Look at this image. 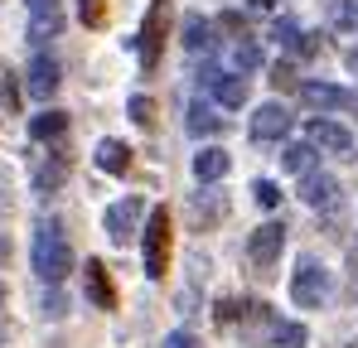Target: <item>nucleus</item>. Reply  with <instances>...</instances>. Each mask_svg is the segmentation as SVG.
I'll return each mask as SVG.
<instances>
[{"label":"nucleus","mask_w":358,"mask_h":348,"mask_svg":"<svg viewBox=\"0 0 358 348\" xmlns=\"http://www.w3.org/2000/svg\"><path fill=\"white\" fill-rule=\"evenodd\" d=\"M281 252H286V223H262V228L247 237V261H252L262 276L276 271Z\"/></svg>","instance_id":"39448f33"},{"label":"nucleus","mask_w":358,"mask_h":348,"mask_svg":"<svg viewBox=\"0 0 358 348\" xmlns=\"http://www.w3.org/2000/svg\"><path fill=\"white\" fill-rule=\"evenodd\" d=\"M271 39H276L281 49H300V44H305V29H300L291 15H281V20L271 24Z\"/></svg>","instance_id":"393cba45"},{"label":"nucleus","mask_w":358,"mask_h":348,"mask_svg":"<svg viewBox=\"0 0 358 348\" xmlns=\"http://www.w3.org/2000/svg\"><path fill=\"white\" fill-rule=\"evenodd\" d=\"M10 344V319H5V314H0V348Z\"/></svg>","instance_id":"c9c22d12"},{"label":"nucleus","mask_w":358,"mask_h":348,"mask_svg":"<svg viewBox=\"0 0 358 348\" xmlns=\"http://www.w3.org/2000/svg\"><path fill=\"white\" fill-rule=\"evenodd\" d=\"M228 170H233V155L218 150V145H203V150L194 155V179H199V184H218Z\"/></svg>","instance_id":"dca6fc26"},{"label":"nucleus","mask_w":358,"mask_h":348,"mask_svg":"<svg viewBox=\"0 0 358 348\" xmlns=\"http://www.w3.org/2000/svg\"><path fill=\"white\" fill-rule=\"evenodd\" d=\"M281 170H291V174H310L315 170V145H310V140H305V145H286V150H281Z\"/></svg>","instance_id":"4be33fe9"},{"label":"nucleus","mask_w":358,"mask_h":348,"mask_svg":"<svg viewBox=\"0 0 358 348\" xmlns=\"http://www.w3.org/2000/svg\"><path fill=\"white\" fill-rule=\"evenodd\" d=\"M0 305H5V286H0Z\"/></svg>","instance_id":"a19ab883"},{"label":"nucleus","mask_w":358,"mask_h":348,"mask_svg":"<svg viewBox=\"0 0 358 348\" xmlns=\"http://www.w3.org/2000/svg\"><path fill=\"white\" fill-rule=\"evenodd\" d=\"M310 145L324 150V155H349L354 150V136H349V126H339L329 116H315L310 121Z\"/></svg>","instance_id":"6e6552de"},{"label":"nucleus","mask_w":358,"mask_h":348,"mask_svg":"<svg viewBox=\"0 0 358 348\" xmlns=\"http://www.w3.org/2000/svg\"><path fill=\"white\" fill-rule=\"evenodd\" d=\"M291 82H296V73H291V63H276V68H271V87L281 92V87H291Z\"/></svg>","instance_id":"2f4dec72"},{"label":"nucleus","mask_w":358,"mask_h":348,"mask_svg":"<svg viewBox=\"0 0 358 348\" xmlns=\"http://www.w3.org/2000/svg\"><path fill=\"white\" fill-rule=\"evenodd\" d=\"M5 261H10V237L0 232V266H5Z\"/></svg>","instance_id":"f704fd0d"},{"label":"nucleus","mask_w":358,"mask_h":348,"mask_svg":"<svg viewBox=\"0 0 358 348\" xmlns=\"http://www.w3.org/2000/svg\"><path fill=\"white\" fill-rule=\"evenodd\" d=\"M349 348H358V344H349Z\"/></svg>","instance_id":"79ce46f5"},{"label":"nucleus","mask_w":358,"mask_h":348,"mask_svg":"<svg viewBox=\"0 0 358 348\" xmlns=\"http://www.w3.org/2000/svg\"><path fill=\"white\" fill-rule=\"evenodd\" d=\"M184 49L189 54H208L213 49V24L194 10V15H184Z\"/></svg>","instance_id":"aec40b11"},{"label":"nucleus","mask_w":358,"mask_h":348,"mask_svg":"<svg viewBox=\"0 0 358 348\" xmlns=\"http://www.w3.org/2000/svg\"><path fill=\"white\" fill-rule=\"evenodd\" d=\"M228 63H233V73H252V68H262V49H257L252 39H238L233 54H228Z\"/></svg>","instance_id":"b1692460"},{"label":"nucleus","mask_w":358,"mask_h":348,"mask_svg":"<svg viewBox=\"0 0 358 348\" xmlns=\"http://www.w3.org/2000/svg\"><path fill=\"white\" fill-rule=\"evenodd\" d=\"M334 24L339 29H358V0H334Z\"/></svg>","instance_id":"c85d7f7f"},{"label":"nucleus","mask_w":358,"mask_h":348,"mask_svg":"<svg viewBox=\"0 0 358 348\" xmlns=\"http://www.w3.org/2000/svg\"><path fill=\"white\" fill-rule=\"evenodd\" d=\"M247 131H252V140H281V136L291 131V112H286V102H266V107H257Z\"/></svg>","instance_id":"9d476101"},{"label":"nucleus","mask_w":358,"mask_h":348,"mask_svg":"<svg viewBox=\"0 0 358 348\" xmlns=\"http://www.w3.org/2000/svg\"><path fill=\"white\" fill-rule=\"evenodd\" d=\"M291 300H296L300 310H324V300H329V271L315 256H300V266L291 271Z\"/></svg>","instance_id":"7ed1b4c3"},{"label":"nucleus","mask_w":358,"mask_h":348,"mask_svg":"<svg viewBox=\"0 0 358 348\" xmlns=\"http://www.w3.org/2000/svg\"><path fill=\"white\" fill-rule=\"evenodd\" d=\"M305 344H310V334H305V324H296V319H281L271 329V348H305Z\"/></svg>","instance_id":"5701e85b"},{"label":"nucleus","mask_w":358,"mask_h":348,"mask_svg":"<svg viewBox=\"0 0 358 348\" xmlns=\"http://www.w3.org/2000/svg\"><path fill=\"white\" fill-rule=\"evenodd\" d=\"M59 63L49 54H34V63H29V73H24V87H29V97H39V102H49L54 92H59Z\"/></svg>","instance_id":"ddd939ff"},{"label":"nucleus","mask_w":358,"mask_h":348,"mask_svg":"<svg viewBox=\"0 0 358 348\" xmlns=\"http://www.w3.org/2000/svg\"><path fill=\"white\" fill-rule=\"evenodd\" d=\"M349 107H354V112H358V92H354V97H349Z\"/></svg>","instance_id":"58836bf2"},{"label":"nucleus","mask_w":358,"mask_h":348,"mask_svg":"<svg viewBox=\"0 0 358 348\" xmlns=\"http://www.w3.org/2000/svg\"><path fill=\"white\" fill-rule=\"evenodd\" d=\"M141 213H145V203L136 198V194H126V198H117L107 213H102V228H107V242H117V247H126L131 237H136V228H141Z\"/></svg>","instance_id":"0eeeda50"},{"label":"nucleus","mask_w":358,"mask_h":348,"mask_svg":"<svg viewBox=\"0 0 358 348\" xmlns=\"http://www.w3.org/2000/svg\"><path fill=\"white\" fill-rule=\"evenodd\" d=\"M252 5H262V10H271V5H276V0H252Z\"/></svg>","instance_id":"4c0bfd02"},{"label":"nucleus","mask_w":358,"mask_h":348,"mask_svg":"<svg viewBox=\"0 0 358 348\" xmlns=\"http://www.w3.org/2000/svg\"><path fill=\"white\" fill-rule=\"evenodd\" d=\"M78 15L87 29H102L107 24V0H78Z\"/></svg>","instance_id":"bb28decb"},{"label":"nucleus","mask_w":358,"mask_h":348,"mask_svg":"<svg viewBox=\"0 0 358 348\" xmlns=\"http://www.w3.org/2000/svg\"><path fill=\"white\" fill-rule=\"evenodd\" d=\"M344 63H349V73H354V78H358V44H354V49H349V58H344Z\"/></svg>","instance_id":"e433bc0d"},{"label":"nucleus","mask_w":358,"mask_h":348,"mask_svg":"<svg viewBox=\"0 0 358 348\" xmlns=\"http://www.w3.org/2000/svg\"><path fill=\"white\" fill-rule=\"evenodd\" d=\"M63 29V0H29V44H44Z\"/></svg>","instance_id":"1a4fd4ad"},{"label":"nucleus","mask_w":358,"mask_h":348,"mask_svg":"<svg viewBox=\"0 0 358 348\" xmlns=\"http://www.w3.org/2000/svg\"><path fill=\"white\" fill-rule=\"evenodd\" d=\"M126 112H131V121H136L141 131H150V126H155V116H160V107H155V97H145V92H141V97H131V102H126Z\"/></svg>","instance_id":"a878e982"},{"label":"nucleus","mask_w":358,"mask_h":348,"mask_svg":"<svg viewBox=\"0 0 358 348\" xmlns=\"http://www.w3.org/2000/svg\"><path fill=\"white\" fill-rule=\"evenodd\" d=\"M34 271L44 286H59L63 276L73 271V247L59 218H39L34 223Z\"/></svg>","instance_id":"f257e3e1"},{"label":"nucleus","mask_w":358,"mask_h":348,"mask_svg":"<svg viewBox=\"0 0 358 348\" xmlns=\"http://www.w3.org/2000/svg\"><path fill=\"white\" fill-rule=\"evenodd\" d=\"M165 348H203V344H199V334H189V329H175V334H165Z\"/></svg>","instance_id":"7c9ffc66"},{"label":"nucleus","mask_w":358,"mask_h":348,"mask_svg":"<svg viewBox=\"0 0 358 348\" xmlns=\"http://www.w3.org/2000/svg\"><path fill=\"white\" fill-rule=\"evenodd\" d=\"M300 203H310V208H334V203H339V179L324 174V170L300 174Z\"/></svg>","instance_id":"f8f14e48"},{"label":"nucleus","mask_w":358,"mask_h":348,"mask_svg":"<svg viewBox=\"0 0 358 348\" xmlns=\"http://www.w3.org/2000/svg\"><path fill=\"white\" fill-rule=\"evenodd\" d=\"M218 29H223V34H242V15L238 10H223V15H218Z\"/></svg>","instance_id":"473e14b6"},{"label":"nucleus","mask_w":358,"mask_h":348,"mask_svg":"<svg viewBox=\"0 0 358 348\" xmlns=\"http://www.w3.org/2000/svg\"><path fill=\"white\" fill-rule=\"evenodd\" d=\"M300 102H305L315 116H329V112H339V107H349V92L315 78V82H300Z\"/></svg>","instance_id":"9b49d317"},{"label":"nucleus","mask_w":358,"mask_h":348,"mask_svg":"<svg viewBox=\"0 0 358 348\" xmlns=\"http://www.w3.org/2000/svg\"><path fill=\"white\" fill-rule=\"evenodd\" d=\"M92 160H97V170H107V174H126L131 170V145L107 136V140H97V155Z\"/></svg>","instance_id":"a211bd4d"},{"label":"nucleus","mask_w":358,"mask_h":348,"mask_svg":"<svg viewBox=\"0 0 358 348\" xmlns=\"http://www.w3.org/2000/svg\"><path fill=\"white\" fill-rule=\"evenodd\" d=\"M189 223L199 232H213L228 223V194L223 189H213V184H203L199 194H189Z\"/></svg>","instance_id":"423d86ee"},{"label":"nucleus","mask_w":358,"mask_h":348,"mask_svg":"<svg viewBox=\"0 0 358 348\" xmlns=\"http://www.w3.org/2000/svg\"><path fill=\"white\" fill-rule=\"evenodd\" d=\"M141 242H145V276L160 281V276L170 271V247H175V228H170V213H165V208H150V213H145Z\"/></svg>","instance_id":"f03ea898"},{"label":"nucleus","mask_w":358,"mask_h":348,"mask_svg":"<svg viewBox=\"0 0 358 348\" xmlns=\"http://www.w3.org/2000/svg\"><path fill=\"white\" fill-rule=\"evenodd\" d=\"M63 131H68V112H54V107H44V112L29 121V136L34 140H59Z\"/></svg>","instance_id":"412c9836"},{"label":"nucleus","mask_w":358,"mask_h":348,"mask_svg":"<svg viewBox=\"0 0 358 348\" xmlns=\"http://www.w3.org/2000/svg\"><path fill=\"white\" fill-rule=\"evenodd\" d=\"M165 24H170V5L155 0V5L145 10V20H141V34H136V49H141V68H145V73L165 54Z\"/></svg>","instance_id":"20e7f679"},{"label":"nucleus","mask_w":358,"mask_h":348,"mask_svg":"<svg viewBox=\"0 0 358 348\" xmlns=\"http://www.w3.org/2000/svg\"><path fill=\"white\" fill-rule=\"evenodd\" d=\"M39 310H44V319H63V314H68V300H63V290H59V286H49V290H44V300H39Z\"/></svg>","instance_id":"cd10ccee"},{"label":"nucleus","mask_w":358,"mask_h":348,"mask_svg":"<svg viewBox=\"0 0 358 348\" xmlns=\"http://www.w3.org/2000/svg\"><path fill=\"white\" fill-rule=\"evenodd\" d=\"M184 126H189V136H218L228 121L218 116V107H208V102H199V97H194V102H189V121H184Z\"/></svg>","instance_id":"6ab92c4d"},{"label":"nucleus","mask_w":358,"mask_h":348,"mask_svg":"<svg viewBox=\"0 0 358 348\" xmlns=\"http://www.w3.org/2000/svg\"><path fill=\"white\" fill-rule=\"evenodd\" d=\"M87 300L97 305V310H117V286H112V276H107V266L97 261V256H87Z\"/></svg>","instance_id":"2eb2a0df"},{"label":"nucleus","mask_w":358,"mask_h":348,"mask_svg":"<svg viewBox=\"0 0 358 348\" xmlns=\"http://www.w3.org/2000/svg\"><path fill=\"white\" fill-rule=\"evenodd\" d=\"M0 102H5V112L15 116V107H20V87H15L10 78H5V87H0Z\"/></svg>","instance_id":"72a5a7b5"},{"label":"nucleus","mask_w":358,"mask_h":348,"mask_svg":"<svg viewBox=\"0 0 358 348\" xmlns=\"http://www.w3.org/2000/svg\"><path fill=\"white\" fill-rule=\"evenodd\" d=\"M252 194H257V203H262V208H276V203H281V189H276L271 179H257V184H252Z\"/></svg>","instance_id":"c756f323"},{"label":"nucleus","mask_w":358,"mask_h":348,"mask_svg":"<svg viewBox=\"0 0 358 348\" xmlns=\"http://www.w3.org/2000/svg\"><path fill=\"white\" fill-rule=\"evenodd\" d=\"M68 170H73L68 155H49V160L34 170V189H39V194H59L63 184H68Z\"/></svg>","instance_id":"f3484780"},{"label":"nucleus","mask_w":358,"mask_h":348,"mask_svg":"<svg viewBox=\"0 0 358 348\" xmlns=\"http://www.w3.org/2000/svg\"><path fill=\"white\" fill-rule=\"evenodd\" d=\"M349 256H354V266H358V242H354V252H349Z\"/></svg>","instance_id":"ea45409f"},{"label":"nucleus","mask_w":358,"mask_h":348,"mask_svg":"<svg viewBox=\"0 0 358 348\" xmlns=\"http://www.w3.org/2000/svg\"><path fill=\"white\" fill-rule=\"evenodd\" d=\"M203 87H213L218 107H242V102H247V78H242V73H223V68H208V73H203Z\"/></svg>","instance_id":"4468645a"}]
</instances>
